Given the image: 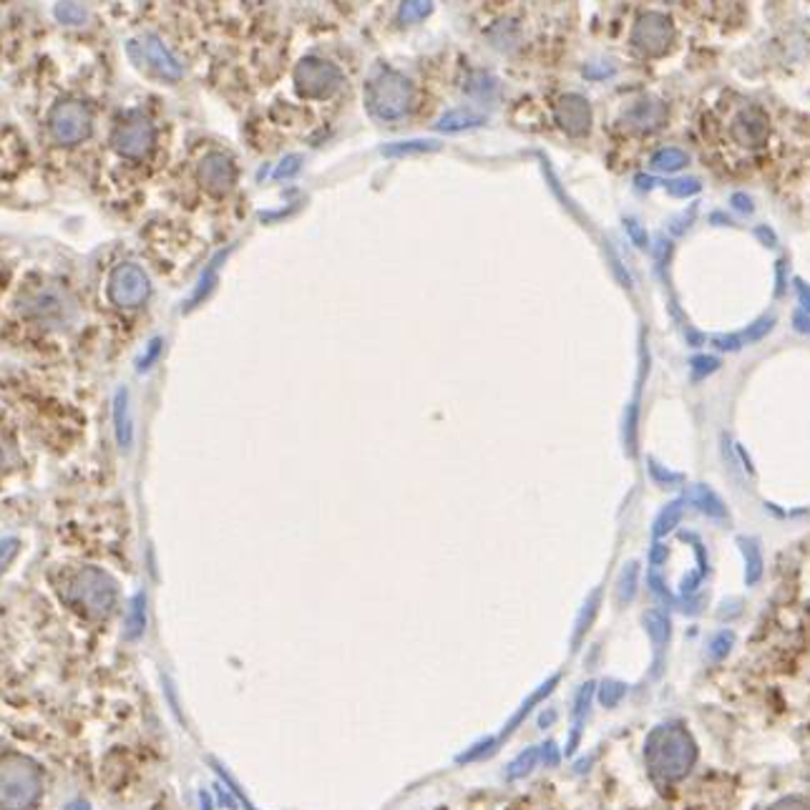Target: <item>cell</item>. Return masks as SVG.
<instances>
[{
    "label": "cell",
    "instance_id": "obj_8",
    "mask_svg": "<svg viewBox=\"0 0 810 810\" xmlns=\"http://www.w3.org/2000/svg\"><path fill=\"white\" fill-rule=\"evenodd\" d=\"M297 91L310 99H330L342 86V74L338 66L323 61V58H305L295 68Z\"/></svg>",
    "mask_w": 810,
    "mask_h": 810
},
{
    "label": "cell",
    "instance_id": "obj_25",
    "mask_svg": "<svg viewBox=\"0 0 810 810\" xmlns=\"http://www.w3.org/2000/svg\"><path fill=\"white\" fill-rule=\"evenodd\" d=\"M773 327H775V317L773 315L770 317H761V320H755L753 325H747V330L743 333L745 345H753L757 340H763L765 335L773 333Z\"/></svg>",
    "mask_w": 810,
    "mask_h": 810
},
{
    "label": "cell",
    "instance_id": "obj_40",
    "mask_svg": "<svg viewBox=\"0 0 810 810\" xmlns=\"http://www.w3.org/2000/svg\"><path fill=\"white\" fill-rule=\"evenodd\" d=\"M796 290H798L800 305H803V310H808V313H810V284H806L803 280H796Z\"/></svg>",
    "mask_w": 810,
    "mask_h": 810
},
{
    "label": "cell",
    "instance_id": "obj_13",
    "mask_svg": "<svg viewBox=\"0 0 810 810\" xmlns=\"http://www.w3.org/2000/svg\"><path fill=\"white\" fill-rule=\"evenodd\" d=\"M667 122V106L660 99H640L625 111V126L637 134H652Z\"/></svg>",
    "mask_w": 810,
    "mask_h": 810
},
{
    "label": "cell",
    "instance_id": "obj_41",
    "mask_svg": "<svg viewBox=\"0 0 810 810\" xmlns=\"http://www.w3.org/2000/svg\"><path fill=\"white\" fill-rule=\"evenodd\" d=\"M775 280H778V295H783V292H786V284H788L786 262H778V270H775Z\"/></svg>",
    "mask_w": 810,
    "mask_h": 810
},
{
    "label": "cell",
    "instance_id": "obj_4",
    "mask_svg": "<svg viewBox=\"0 0 810 810\" xmlns=\"http://www.w3.org/2000/svg\"><path fill=\"white\" fill-rule=\"evenodd\" d=\"M365 103L370 114L381 122H395L408 114L413 103V86L405 76L395 71H381L370 79L365 89Z\"/></svg>",
    "mask_w": 810,
    "mask_h": 810
},
{
    "label": "cell",
    "instance_id": "obj_10",
    "mask_svg": "<svg viewBox=\"0 0 810 810\" xmlns=\"http://www.w3.org/2000/svg\"><path fill=\"white\" fill-rule=\"evenodd\" d=\"M196 179H200V184L210 194L224 196V194H229L237 184V167H235V161L227 157V154L212 151L200 161V169H196Z\"/></svg>",
    "mask_w": 810,
    "mask_h": 810
},
{
    "label": "cell",
    "instance_id": "obj_45",
    "mask_svg": "<svg viewBox=\"0 0 810 810\" xmlns=\"http://www.w3.org/2000/svg\"><path fill=\"white\" fill-rule=\"evenodd\" d=\"M0 466H3V451H0Z\"/></svg>",
    "mask_w": 810,
    "mask_h": 810
},
{
    "label": "cell",
    "instance_id": "obj_26",
    "mask_svg": "<svg viewBox=\"0 0 810 810\" xmlns=\"http://www.w3.org/2000/svg\"><path fill=\"white\" fill-rule=\"evenodd\" d=\"M689 368H693V375L695 378H705V375H710V373H715V370L720 368V358H715V356H697V358L689 360Z\"/></svg>",
    "mask_w": 810,
    "mask_h": 810
},
{
    "label": "cell",
    "instance_id": "obj_11",
    "mask_svg": "<svg viewBox=\"0 0 810 810\" xmlns=\"http://www.w3.org/2000/svg\"><path fill=\"white\" fill-rule=\"evenodd\" d=\"M730 134H732V142H735L738 146H743V149H750V151L761 149V146L768 144L770 122L761 109L750 106V109L740 111V114L732 119Z\"/></svg>",
    "mask_w": 810,
    "mask_h": 810
},
{
    "label": "cell",
    "instance_id": "obj_37",
    "mask_svg": "<svg viewBox=\"0 0 810 810\" xmlns=\"http://www.w3.org/2000/svg\"><path fill=\"white\" fill-rule=\"evenodd\" d=\"M667 556H670L667 547L662 544V541H657V544H654V547H652V551H650V564H652V566L665 564V562H667Z\"/></svg>",
    "mask_w": 810,
    "mask_h": 810
},
{
    "label": "cell",
    "instance_id": "obj_9",
    "mask_svg": "<svg viewBox=\"0 0 810 810\" xmlns=\"http://www.w3.org/2000/svg\"><path fill=\"white\" fill-rule=\"evenodd\" d=\"M675 38V29L665 13H644L637 19L632 29V46L640 50L642 56H662L667 54Z\"/></svg>",
    "mask_w": 810,
    "mask_h": 810
},
{
    "label": "cell",
    "instance_id": "obj_42",
    "mask_svg": "<svg viewBox=\"0 0 810 810\" xmlns=\"http://www.w3.org/2000/svg\"><path fill=\"white\" fill-rule=\"evenodd\" d=\"M732 204H735V210H740V212H753V204H750V200L743 194L732 196Z\"/></svg>",
    "mask_w": 810,
    "mask_h": 810
},
{
    "label": "cell",
    "instance_id": "obj_22",
    "mask_svg": "<svg viewBox=\"0 0 810 810\" xmlns=\"http://www.w3.org/2000/svg\"><path fill=\"white\" fill-rule=\"evenodd\" d=\"M430 8H434V0H403L398 19L401 23H418L430 13Z\"/></svg>",
    "mask_w": 810,
    "mask_h": 810
},
{
    "label": "cell",
    "instance_id": "obj_34",
    "mask_svg": "<svg viewBox=\"0 0 810 810\" xmlns=\"http://www.w3.org/2000/svg\"><path fill=\"white\" fill-rule=\"evenodd\" d=\"M768 810H810V803L803 798H783L778 803H773Z\"/></svg>",
    "mask_w": 810,
    "mask_h": 810
},
{
    "label": "cell",
    "instance_id": "obj_16",
    "mask_svg": "<svg viewBox=\"0 0 810 810\" xmlns=\"http://www.w3.org/2000/svg\"><path fill=\"white\" fill-rule=\"evenodd\" d=\"M689 502L700 508L705 516H710V519H725L728 516V506L722 504V498L715 494L710 486L697 484L693 491H689Z\"/></svg>",
    "mask_w": 810,
    "mask_h": 810
},
{
    "label": "cell",
    "instance_id": "obj_44",
    "mask_svg": "<svg viewBox=\"0 0 810 810\" xmlns=\"http://www.w3.org/2000/svg\"><path fill=\"white\" fill-rule=\"evenodd\" d=\"M284 164H288V167H280V169H278V177H280V179H282V177H290L292 171H297V157H292V159H288Z\"/></svg>",
    "mask_w": 810,
    "mask_h": 810
},
{
    "label": "cell",
    "instance_id": "obj_7",
    "mask_svg": "<svg viewBox=\"0 0 810 810\" xmlns=\"http://www.w3.org/2000/svg\"><path fill=\"white\" fill-rule=\"evenodd\" d=\"M111 144H114L119 157L134 159V161L144 159V157H149L154 144H157V128H154V124L146 116L132 114L114 128V134H111Z\"/></svg>",
    "mask_w": 810,
    "mask_h": 810
},
{
    "label": "cell",
    "instance_id": "obj_21",
    "mask_svg": "<svg viewBox=\"0 0 810 810\" xmlns=\"http://www.w3.org/2000/svg\"><path fill=\"white\" fill-rule=\"evenodd\" d=\"M644 627H648V634L654 644H665L670 640V619L660 609H650L644 615Z\"/></svg>",
    "mask_w": 810,
    "mask_h": 810
},
{
    "label": "cell",
    "instance_id": "obj_29",
    "mask_svg": "<svg viewBox=\"0 0 810 810\" xmlns=\"http://www.w3.org/2000/svg\"><path fill=\"white\" fill-rule=\"evenodd\" d=\"M712 345L718 350L738 352L740 348H745V340H743V333H732V335H718V338H712Z\"/></svg>",
    "mask_w": 810,
    "mask_h": 810
},
{
    "label": "cell",
    "instance_id": "obj_2",
    "mask_svg": "<svg viewBox=\"0 0 810 810\" xmlns=\"http://www.w3.org/2000/svg\"><path fill=\"white\" fill-rule=\"evenodd\" d=\"M43 792L38 763L25 755L0 757V810H29Z\"/></svg>",
    "mask_w": 810,
    "mask_h": 810
},
{
    "label": "cell",
    "instance_id": "obj_23",
    "mask_svg": "<svg viewBox=\"0 0 810 810\" xmlns=\"http://www.w3.org/2000/svg\"><path fill=\"white\" fill-rule=\"evenodd\" d=\"M539 757H541V750H539V747H529L527 753H521V755L516 757V761L511 763V768H508V778L516 780V778H521V775L531 773V770H533V765L539 763Z\"/></svg>",
    "mask_w": 810,
    "mask_h": 810
},
{
    "label": "cell",
    "instance_id": "obj_14",
    "mask_svg": "<svg viewBox=\"0 0 810 810\" xmlns=\"http://www.w3.org/2000/svg\"><path fill=\"white\" fill-rule=\"evenodd\" d=\"M142 58L149 64L154 71L164 79H179L182 76V66L177 64V58L164 48V43H159L157 38H144L142 41Z\"/></svg>",
    "mask_w": 810,
    "mask_h": 810
},
{
    "label": "cell",
    "instance_id": "obj_3",
    "mask_svg": "<svg viewBox=\"0 0 810 810\" xmlns=\"http://www.w3.org/2000/svg\"><path fill=\"white\" fill-rule=\"evenodd\" d=\"M66 597L86 617H106L116 607V582L99 566H81L68 582Z\"/></svg>",
    "mask_w": 810,
    "mask_h": 810
},
{
    "label": "cell",
    "instance_id": "obj_33",
    "mask_svg": "<svg viewBox=\"0 0 810 810\" xmlns=\"http://www.w3.org/2000/svg\"><path fill=\"white\" fill-rule=\"evenodd\" d=\"M627 232H629V237H632V243H634L637 247H640V249H648V247H650V237H648V232H644V229L640 227V224H637V222H627Z\"/></svg>",
    "mask_w": 810,
    "mask_h": 810
},
{
    "label": "cell",
    "instance_id": "obj_15",
    "mask_svg": "<svg viewBox=\"0 0 810 810\" xmlns=\"http://www.w3.org/2000/svg\"><path fill=\"white\" fill-rule=\"evenodd\" d=\"M29 310H31V315L41 323H61V320H66L68 303H66L64 295H58V292H50V290L43 292L41 290L29 300Z\"/></svg>",
    "mask_w": 810,
    "mask_h": 810
},
{
    "label": "cell",
    "instance_id": "obj_12",
    "mask_svg": "<svg viewBox=\"0 0 810 810\" xmlns=\"http://www.w3.org/2000/svg\"><path fill=\"white\" fill-rule=\"evenodd\" d=\"M554 119L569 136H587L592 128V106L580 93H566L556 101Z\"/></svg>",
    "mask_w": 810,
    "mask_h": 810
},
{
    "label": "cell",
    "instance_id": "obj_17",
    "mask_svg": "<svg viewBox=\"0 0 810 810\" xmlns=\"http://www.w3.org/2000/svg\"><path fill=\"white\" fill-rule=\"evenodd\" d=\"M738 544L745 556V582L753 587V584L761 582V576H763V549L755 539H747V537L738 539Z\"/></svg>",
    "mask_w": 810,
    "mask_h": 810
},
{
    "label": "cell",
    "instance_id": "obj_1",
    "mask_svg": "<svg viewBox=\"0 0 810 810\" xmlns=\"http://www.w3.org/2000/svg\"><path fill=\"white\" fill-rule=\"evenodd\" d=\"M644 763H648L652 780L662 783V786L679 783L687 778L697 763L695 738L677 722L654 728L648 735V743H644Z\"/></svg>",
    "mask_w": 810,
    "mask_h": 810
},
{
    "label": "cell",
    "instance_id": "obj_39",
    "mask_svg": "<svg viewBox=\"0 0 810 810\" xmlns=\"http://www.w3.org/2000/svg\"><path fill=\"white\" fill-rule=\"evenodd\" d=\"M792 327H796L798 333L810 335V313H808V310H800V313L792 315Z\"/></svg>",
    "mask_w": 810,
    "mask_h": 810
},
{
    "label": "cell",
    "instance_id": "obj_19",
    "mask_svg": "<svg viewBox=\"0 0 810 810\" xmlns=\"http://www.w3.org/2000/svg\"><path fill=\"white\" fill-rule=\"evenodd\" d=\"M687 161L689 159L683 149H677V146H667V149H660L657 154H654L652 169L665 171V175H675V171L687 167Z\"/></svg>",
    "mask_w": 810,
    "mask_h": 810
},
{
    "label": "cell",
    "instance_id": "obj_31",
    "mask_svg": "<svg viewBox=\"0 0 810 810\" xmlns=\"http://www.w3.org/2000/svg\"><path fill=\"white\" fill-rule=\"evenodd\" d=\"M730 644H732V634L730 632H720L715 640L710 642V657L715 660H722L725 654L730 652Z\"/></svg>",
    "mask_w": 810,
    "mask_h": 810
},
{
    "label": "cell",
    "instance_id": "obj_27",
    "mask_svg": "<svg viewBox=\"0 0 810 810\" xmlns=\"http://www.w3.org/2000/svg\"><path fill=\"white\" fill-rule=\"evenodd\" d=\"M625 693H627V687L622 683H605V687H601L599 700H601V705H605V708H615V705L625 697Z\"/></svg>",
    "mask_w": 810,
    "mask_h": 810
},
{
    "label": "cell",
    "instance_id": "obj_32",
    "mask_svg": "<svg viewBox=\"0 0 810 810\" xmlns=\"http://www.w3.org/2000/svg\"><path fill=\"white\" fill-rule=\"evenodd\" d=\"M667 189H670V194H675V196H689L700 189V184H697L695 179H677V182H670Z\"/></svg>",
    "mask_w": 810,
    "mask_h": 810
},
{
    "label": "cell",
    "instance_id": "obj_35",
    "mask_svg": "<svg viewBox=\"0 0 810 810\" xmlns=\"http://www.w3.org/2000/svg\"><path fill=\"white\" fill-rule=\"evenodd\" d=\"M650 463H652V466H650V471H652V476H654V479H657V481H660V484H665V486L677 484V481H679V476H677V473H670V471H665V469H662V466H660V463H657V461H650Z\"/></svg>",
    "mask_w": 810,
    "mask_h": 810
},
{
    "label": "cell",
    "instance_id": "obj_18",
    "mask_svg": "<svg viewBox=\"0 0 810 810\" xmlns=\"http://www.w3.org/2000/svg\"><path fill=\"white\" fill-rule=\"evenodd\" d=\"M683 516H685V502H683V498H677V502H670L657 514V519H654V527H652L654 539H665L667 533L675 531L679 527V521H683Z\"/></svg>",
    "mask_w": 810,
    "mask_h": 810
},
{
    "label": "cell",
    "instance_id": "obj_24",
    "mask_svg": "<svg viewBox=\"0 0 810 810\" xmlns=\"http://www.w3.org/2000/svg\"><path fill=\"white\" fill-rule=\"evenodd\" d=\"M637 576H640V566H637L634 562L627 564V569L622 572V576H619V599L622 601H632L634 594H637Z\"/></svg>",
    "mask_w": 810,
    "mask_h": 810
},
{
    "label": "cell",
    "instance_id": "obj_5",
    "mask_svg": "<svg viewBox=\"0 0 810 810\" xmlns=\"http://www.w3.org/2000/svg\"><path fill=\"white\" fill-rule=\"evenodd\" d=\"M50 139L61 146H76L86 142L93 132L91 111L83 101L64 99L58 101L48 114Z\"/></svg>",
    "mask_w": 810,
    "mask_h": 810
},
{
    "label": "cell",
    "instance_id": "obj_38",
    "mask_svg": "<svg viewBox=\"0 0 810 810\" xmlns=\"http://www.w3.org/2000/svg\"><path fill=\"white\" fill-rule=\"evenodd\" d=\"M428 149H436V146H428L424 142H410L408 146H393V149H387V154H410V151H428Z\"/></svg>",
    "mask_w": 810,
    "mask_h": 810
},
{
    "label": "cell",
    "instance_id": "obj_43",
    "mask_svg": "<svg viewBox=\"0 0 810 810\" xmlns=\"http://www.w3.org/2000/svg\"><path fill=\"white\" fill-rule=\"evenodd\" d=\"M544 763H547V765H556V763H559V753H556L554 743L544 745Z\"/></svg>",
    "mask_w": 810,
    "mask_h": 810
},
{
    "label": "cell",
    "instance_id": "obj_6",
    "mask_svg": "<svg viewBox=\"0 0 810 810\" xmlns=\"http://www.w3.org/2000/svg\"><path fill=\"white\" fill-rule=\"evenodd\" d=\"M106 295L119 310H139L151 295V280L136 262L116 265L109 274Z\"/></svg>",
    "mask_w": 810,
    "mask_h": 810
},
{
    "label": "cell",
    "instance_id": "obj_20",
    "mask_svg": "<svg viewBox=\"0 0 810 810\" xmlns=\"http://www.w3.org/2000/svg\"><path fill=\"white\" fill-rule=\"evenodd\" d=\"M481 124H484V116L461 109V111H451V114H446L441 122H438V128H441V132H463V128H473Z\"/></svg>",
    "mask_w": 810,
    "mask_h": 810
},
{
    "label": "cell",
    "instance_id": "obj_28",
    "mask_svg": "<svg viewBox=\"0 0 810 810\" xmlns=\"http://www.w3.org/2000/svg\"><path fill=\"white\" fill-rule=\"evenodd\" d=\"M19 547H21L19 539H13V537L0 539V574L5 572L8 564L13 562L15 554H19Z\"/></svg>",
    "mask_w": 810,
    "mask_h": 810
},
{
    "label": "cell",
    "instance_id": "obj_36",
    "mask_svg": "<svg viewBox=\"0 0 810 810\" xmlns=\"http://www.w3.org/2000/svg\"><path fill=\"white\" fill-rule=\"evenodd\" d=\"M58 15H61L66 23H81L83 21V11H81V8H76L74 3H64L61 8H58Z\"/></svg>",
    "mask_w": 810,
    "mask_h": 810
},
{
    "label": "cell",
    "instance_id": "obj_30",
    "mask_svg": "<svg viewBox=\"0 0 810 810\" xmlns=\"http://www.w3.org/2000/svg\"><path fill=\"white\" fill-rule=\"evenodd\" d=\"M144 629V597H136L132 607V625H128V637H139Z\"/></svg>",
    "mask_w": 810,
    "mask_h": 810
}]
</instances>
